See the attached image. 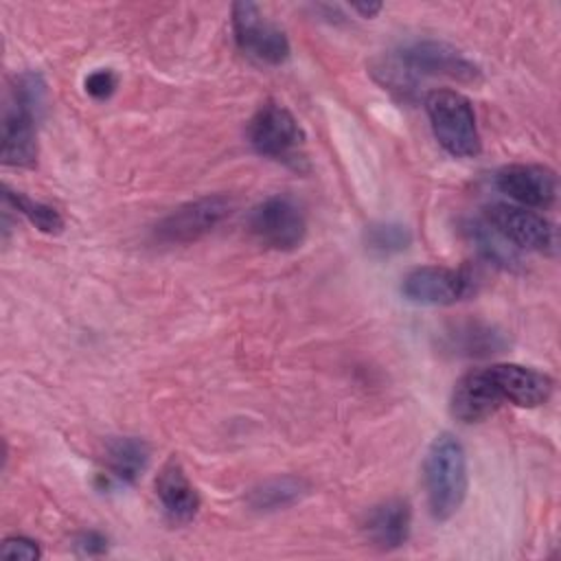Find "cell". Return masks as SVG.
Segmentation results:
<instances>
[{
  "label": "cell",
  "instance_id": "6da1fadb",
  "mask_svg": "<svg viewBox=\"0 0 561 561\" xmlns=\"http://www.w3.org/2000/svg\"><path fill=\"white\" fill-rule=\"evenodd\" d=\"M370 75L379 85H383V90H390L401 101H412L421 79L425 77L476 83L482 77V70L460 48L447 42L414 39L392 55L373 61Z\"/></svg>",
  "mask_w": 561,
  "mask_h": 561
},
{
  "label": "cell",
  "instance_id": "7a4b0ae2",
  "mask_svg": "<svg viewBox=\"0 0 561 561\" xmlns=\"http://www.w3.org/2000/svg\"><path fill=\"white\" fill-rule=\"evenodd\" d=\"M46 107V81L37 72L15 77L2 114L0 158L7 167H33L37 160V118Z\"/></svg>",
  "mask_w": 561,
  "mask_h": 561
},
{
  "label": "cell",
  "instance_id": "3957f363",
  "mask_svg": "<svg viewBox=\"0 0 561 561\" xmlns=\"http://www.w3.org/2000/svg\"><path fill=\"white\" fill-rule=\"evenodd\" d=\"M423 482L434 519L445 522L458 513L467 497L469 473L465 447L454 434L443 432L430 443L423 462Z\"/></svg>",
  "mask_w": 561,
  "mask_h": 561
},
{
  "label": "cell",
  "instance_id": "277c9868",
  "mask_svg": "<svg viewBox=\"0 0 561 561\" xmlns=\"http://www.w3.org/2000/svg\"><path fill=\"white\" fill-rule=\"evenodd\" d=\"M434 138L454 158H476L482 151V140L471 101L447 88L430 90L423 99Z\"/></svg>",
  "mask_w": 561,
  "mask_h": 561
},
{
  "label": "cell",
  "instance_id": "5b68a950",
  "mask_svg": "<svg viewBox=\"0 0 561 561\" xmlns=\"http://www.w3.org/2000/svg\"><path fill=\"white\" fill-rule=\"evenodd\" d=\"M245 134L256 153L278 160L287 167L302 169L305 131L285 105L265 101L250 118Z\"/></svg>",
  "mask_w": 561,
  "mask_h": 561
},
{
  "label": "cell",
  "instance_id": "8992f818",
  "mask_svg": "<svg viewBox=\"0 0 561 561\" xmlns=\"http://www.w3.org/2000/svg\"><path fill=\"white\" fill-rule=\"evenodd\" d=\"M248 230L263 248L289 252L305 241L307 219L291 197L272 195L250 210Z\"/></svg>",
  "mask_w": 561,
  "mask_h": 561
},
{
  "label": "cell",
  "instance_id": "52a82bcc",
  "mask_svg": "<svg viewBox=\"0 0 561 561\" xmlns=\"http://www.w3.org/2000/svg\"><path fill=\"white\" fill-rule=\"evenodd\" d=\"M232 35L239 50L265 66H280L287 61L291 48L285 31L267 20L259 4L234 2L232 4Z\"/></svg>",
  "mask_w": 561,
  "mask_h": 561
},
{
  "label": "cell",
  "instance_id": "ba28073f",
  "mask_svg": "<svg viewBox=\"0 0 561 561\" xmlns=\"http://www.w3.org/2000/svg\"><path fill=\"white\" fill-rule=\"evenodd\" d=\"M234 208V202L228 195H204L173 208L162 217L153 237L162 243H193L208 232H213Z\"/></svg>",
  "mask_w": 561,
  "mask_h": 561
},
{
  "label": "cell",
  "instance_id": "9c48e42d",
  "mask_svg": "<svg viewBox=\"0 0 561 561\" xmlns=\"http://www.w3.org/2000/svg\"><path fill=\"white\" fill-rule=\"evenodd\" d=\"M484 221L491 224L517 250L552 254L557 250V230L541 213L517 204H491L484 208Z\"/></svg>",
  "mask_w": 561,
  "mask_h": 561
},
{
  "label": "cell",
  "instance_id": "30bf717a",
  "mask_svg": "<svg viewBox=\"0 0 561 561\" xmlns=\"http://www.w3.org/2000/svg\"><path fill=\"white\" fill-rule=\"evenodd\" d=\"M476 289L473 276L462 267L421 265L403 276L401 294L416 305L449 307L469 298Z\"/></svg>",
  "mask_w": 561,
  "mask_h": 561
},
{
  "label": "cell",
  "instance_id": "8fae6325",
  "mask_svg": "<svg viewBox=\"0 0 561 561\" xmlns=\"http://www.w3.org/2000/svg\"><path fill=\"white\" fill-rule=\"evenodd\" d=\"M502 392L504 390L491 366L469 370L454 383L449 412L465 425L482 423L506 403Z\"/></svg>",
  "mask_w": 561,
  "mask_h": 561
},
{
  "label": "cell",
  "instance_id": "7c38bea8",
  "mask_svg": "<svg viewBox=\"0 0 561 561\" xmlns=\"http://www.w3.org/2000/svg\"><path fill=\"white\" fill-rule=\"evenodd\" d=\"M495 186L533 210H546L557 199V173L543 164H506L495 173Z\"/></svg>",
  "mask_w": 561,
  "mask_h": 561
},
{
  "label": "cell",
  "instance_id": "4fadbf2b",
  "mask_svg": "<svg viewBox=\"0 0 561 561\" xmlns=\"http://www.w3.org/2000/svg\"><path fill=\"white\" fill-rule=\"evenodd\" d=\"M149 456H151V449L142 438H136V436L112 438L105 445V454H103L105 471L99 473L101 489L134 484L147 469Z\"/></svg>",
  "mask_w": 561,
  "mask_h": 561
},
{
  "label": "cell",
  "instance_id": "5bb4252c",
  "mask_svg": "<svg viewBox=\"0 0 561 561\" xmlns=\"http://www.w3.org/2000/svg\"><path fill=\"white\" fill-rule=\"evenodd\" d=\"M156 493L158 500L167 513V517L173 524H186L191 522L199 511V493L186 478L182 465L171 458L162 465L158 478H156Z\"/></svg>",
  "mask_w": 561,
  "mask_h": 561
},
{
  "label": "cell",
  "instance_id": "9a60e30c",
  "mask_svg": "<svg viewBox=\"0 0 561 561\" xmlns=\"http://www.w3.org/2000/svg\"><path fill=\"white\" fill-rule=\"evenodd\" d=\"M445 351L460 357H489L504 353L508 340L500 329L482 320H460L443 331Z\"/></svg>",
  "mask_w": 561,
  "mask_h": 561
},
{
  "label": "cell",
  "instance_id": "2e32d148",
  "mask_svg": "<svg viewBox=\"0 0 561 561\" xmlns=\"http://www.w3.org/2000/svg\"><path fill=\"white\" fill-rule=\"evenodd\" d=\"M495 375L504 388L506 403L517 408L543 405L554 388L552 377L522 364H493Z\"/></svg>",
  "mask_w": 561,
  "mask_h": 561
},
{
  "label": "cell",
  "instance_id": "e0dca14e",
  "mask_svg": "<svg viewBox=\"0 0 561 561\" xmlns=\"http://www.w3.org/2000/svg\"><path fill=\"white\" fill-rule=\"evenodd\" d=\"M410 524H412L410 504L401 497H390L368 511L364 530L377 548L394 550L408 541Z\"/></svg>",
  "mask_w": 561,
  "mask_h": 561
},
{
  "label": "cell",
  "instance_id": "ac0fdd59",
  "mask_svg": "<svg viewBox=\"0 0 561 561\" xmlns=\"http://www.w3.org/2000/svg\"><path fill=\"white\" fill-rule=\"evenodd\" d=\"M309 493V482L298 476H276L250 489L245 502L256 513H274L294 506Z\"/></svg>",
  "mask_w": 561,
  "mask_h": 561
},
{
  "label": "cell",
  "instance_id": "d6986e66",
  "mask_svg": "<svg viewBox=\"0 0 561 561\" xmlns=\"http://www.w3.org/2000/svg\"><path fill=\"white\" fill-rule=\"evenodd\" d=\"M465 237L469 243L478 250V254L489 261L495 267L502 270H519L522 267V256L515 245H511L491 224L484 219H469L462 224Z\"/></svg>",
  "mask_w": 561,
  "mask_h": 561
},
{
  "label": "cell",
  "instance_id": "ffe728a7",
  "mask_svg": "<svg viewBox=\"0 0 561 561\" xmlns=\"http://www.w3.org/2000/svg\"><path fill=\"white\" fill-rule=\"evenodd\" d=\"M410 243V228L397 221H375L364 230V245L373 256H392L405 252Z\"/></svg>",
  "mask_w": 561,
  "mask_h": 561
},
{
  "label": "cell",
  "instance_id": "44dd1931",
  "mask_svg": "<svg viewBox=\"0 0 561 561\" xmlns=\"http://www.w3.org/2000/svg\"><path fill=\"white\" fill-rule=\"evenodd\" d=\"M4 204H9L15 213L24 215L37 230L46 232V234H59L64 230V217L59 215L57 208L31 199L24 193L11 191L9 186H4Z\"/></svg>",
  "mask_w": 561,
  "mask_h": 561
},
{
  "label": "cell",
  "instance_id": "7402d4cb",
  "mask_svg": "<svg viewBox=\"0 0 561 561\" xmlns=\"http://www.w3.org/2000/svg\"><path fill=\"white\" fill-rule=\"evenodd\" d=\"M0 557L9 559V561H35L42 557V550L37 546V541L22 537V535H11L2 541L0 548Z\"/></svg>",
  "mask_w": 561,
  "mask_h": 561
},
{
  "label": "cell",
  "instance_id": "603a6c76",
  "mask_svg": "<svg viewBox=\"0 0 561 561\" xmlns=\"http://www.w3.org/2000/svg\"><path fill=\"white\" fill-rule=\"evenodd\" d=\"M83 85H85V92H88L92 99L105 101V99H110V96L114 94V90H116V85H118V77H116L110 68H96V70H92V72L85 77Z\"/></svg>",
  "mask_w": 561,
  "mask_h": 561
},
{
  "label": "cell",
  "instance_id": "cb8c5ba5",
  "mask_svg": "<svg viewBox=\"0 0 561 561\" xmlns=\"http://www.w3.org/2000/svg\"><path fill=\"white\" fill-rule=\"evenodd\" d=\"M75 550L83 557H99L107 550V537L99 530H83L75 537Z\"/></svg>",
  "mask_w": 561,
  "mask_h": 561
},
{
  "label": "cell",
  "instance_id": "d4e9b609",
  "mask_svg": "<svg viewBox=\"0 0 561 561\" xmlns=\"http://www.w3.org/2000/svg\"><path fill=\"white\" fill-rule=\"evenodd\" d=\"M351 9L355 13H359L362 18H375L383 9V4L381 2H364V4H353Z\"/></svg>",
  "mask_w": 561,
  "mask_h": 561
}]
</instances>
